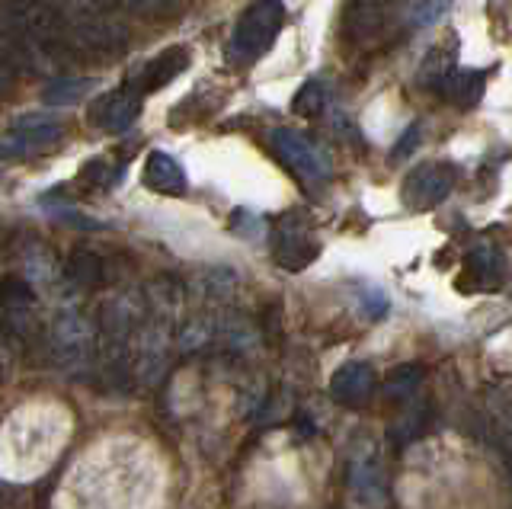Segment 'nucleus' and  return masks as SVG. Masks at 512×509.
<instances>
[{
    "label": "nucleus",
    "mask_w": 512,
    "mask_h": 509,
    "mask_svg": "<svg viewBox=\"0 0 512 509\" xmlns=\"http://www.w3.org/2000/svg\"><path fill=\"white\" fill-rule=\"evenodd\" d=\"M282 23H285V7L279 0H256L234 29V42H231L234 58L253 61L266 55L269 45L276 42Z\"/></svg>",
    "instance_id": "f257e3e1"
},
{
    "label": "nucleus",
    "mask_w": 512,
    "mask_h": 509,
    "mask_svg": "<svg viewBox=\"0 0 512 509\" xmlns=\"http://www.w3.org/2000/svg\"><path fill=\"white\" fill-rule=\"evenodd\" d=\"M455 180H458V170L445 161H429V164H420L416 167L407 183H404V202L416 212H426V209H436L439 202L448 199V193L455 189Z\"/></svg>",
    "instance_id": "f03ea898"
},
{
    "label": "nucleus",
    "mask_w": 512,
    "mask_h": 509,
    "mask_svg": "<svg viewBox=\"0 0 512 509\" xmlns=\"http://www.w3.org/2000/svg\"><path fill=\"white\" fill-rule=\"evenodd\" d=\"M272 148L282 157L285 167H292L301 180L308 183H320L330 177V161L324 157V151H317L308 138L292 129H276L272 132Z\"/></svg>",
    "instance_id": "7ed1b4c3"
},
{
    "label": "nucleus",
    "mask_w": 512,
    "mask_h": 509,
    "mask_svg": "<svg viewBox=\"0 0 512 509\" xmlns=\"http://www.w3.org/2000/svg\"><path fill=\"white\" fill-rule=\"evenodd\" d=\"M93 346H96V333L93 327L84 321V317L61 314L55 327H52V353L61 365L68 369H84L93 359Z\"/></svg>",
    "instance_id": "20e7f679"
},
{
    "label": "nucleus",
    "mask_w": 512,
    "mask_h": 509,
    "mask_svg": "<svg viewBox=\"0 0 512 509\" xmlns=\"http://www.w3.org/2000/svg\"><path fill=\"white\" fill-rule=\"evenodd\" d=\"M272 253H276V263L292 269V273H298V269L311 266L317 260L320 253V244L311 237V231L301 225V221L295 218H285L282 225L276 228V234H272Z\"/></svg>",
    "instance_id": "39448f33"
},
{
    "label": "nucleus",
    "mask_w": 512,
    "mask_h": 509,
    "mask_svg": "<svg viewBox=\"0 0 512 509\" xmlns=\"http://www.w3.org/2000/svg\"><path fill=\"white\" fill-rule=\"evenodd\" d=\"M378 388L375 369L368 362H346L330 378V397L343 407H362L372 401Z\"/></svg>",
    "instance_id": "423d86ee"
},
{
    "label": "nucleus",
    "mask_w": 512,
    "mask_h": 509,
    "mask_svg": "<svg viewBox=\"0 0 512 509\" xmlns=\"http://www.w3.org/2000/svg\"><path fill=\"white\" fill-rule=\"evenodd\" d=\"M61 138V125L52 119H26L0 141V157H16V154H32L39 148H48L52 141Z\"/></svg>",
    "instance_id": "0eeeda50"
},
{
    "label": "nucleus",
    "mask_w": 512,
    "mask_h": 509,
    "mask_svg": "<svg viewBox=\"0 0 512 509\" xmlns=\"http://www.w3.org/2000/svg\"><path fill=\"white\" fill-rule=\"evenodd\" d=\"M349 487H352V497H356L359 506H365V509L384 506V500H388V484H384L381 461L375 455L359 458L349 471Z\"/></svg>",
    "instance_id": "6e6552de"
},
{
    "label": "nucleus",
    "mask_w": 512,
    "mask_h": 509,
    "mask_svg": "<svg viewBox=\"0 0 512 509\" xmlns=\"http://www.w3.org/2000/svg\"><path fill=\"white\" fill-rule=\"evenodd\" d=\"M144 186H151L154 193L164 196H180L186 189V170L167 151H154L148 154V164H144Z\"/></svg>",
    "instance_id": "1a4fd4ad"
},
{
    "label": "nucleus",
    "mask_w": 512,
    "mask_h": 509,
    "mask_svg": "<svg viewBox=\"0 0 512 509\" xmlns=\"http://www.w3.org/2000/svg\"><path fill=\"white\" fill-rule=\"evenodd\" d=\"M138 109H141V100L135 93L119 90V93H112V97H106L100 109H93V122H100L109 132H122L138 119Z\"/></svg>",
    "instance_id": "9d476101"
},
{
    "label": "nucleus",
    "mask_w": 512,
    "mask_h": 509,
    "mask_svg": "<svg viewBox=\"0 0 512 509\" xmlns=\"http://www.w3.org/2000/svg\"><path fill=\"white\" fill-rule=\"evenodd\" d=\"M464 269H468V276L477 282V285H487V289H496V285L503 282L506 276V260L503 253L484 244V247H474L468 253V260H464Z\"/></svg>",
    "instance_id": "9b49d317"
},
{
    "label": "nucleus",
    "mask_w": 512,
    "mask_h": 509,
    "mask_svg": "<svg viewBox=\"0 0 512 509\" xmlns=\"http://www.w3.org/2000/svg\"><path fill=\"white\" fill-rule=\"evenodd\" d=\"M458 71V49H455V39L452 45H436V49L429 52V58L423 61L420 68V81L436 90V93H445L448 81H452V74Z\"/></svg>",
    "instance_id": "f8f14e48"
},
{
    "label": "nucleus",
    "mask_w": 512,
    "mask_h": 509,
    "mask_svg": "<svg viewBox=\"0 0 512 509\" xmlns=\"http://www.w3.org/2000/svg\"><path fill=\"white\" fill-rule=\"evenodd\" d=\"M484 90H487V74L477 71V68H458L448 81L442 97L452 100L458 109H474L480 100H484Z\"/></svg>",
    "instance_id": "ddd939ff"
},
{
    "label": "nucleus",
    "mask_w": 512,
    "mask_h": 509,
    "mask_svg": "<svg viewBox=\"0 0 512 509\" xmlns=\"http://www.w3.org/2000/svg\"><path fill=\"white\" fill-rule=\"evenodd\" d=\"M420 385H423V369L407 362V365H397V369L388 372V378H384V394L400 404V401H410Z\"/></svg>",
    "instance_id": "4468645a"
},
{
    "label": "nucleus",
    "mask_w": 512,
    "mask_h": 509,
    "mask_svg": "<svg viewBox=\"0 0 512 509\" xmlns=\"http://www.w3.org/2000/svg\"><path fill=\"white\" fill-rule=\"evenodd\" d=\"M426 423H429V407H416V410L404 413V417H400V420L394 423V429H391L394 445H407V442H413V439H420V436H423V429H426Z\"/></svg>",
    "instance_id": "2eb2a0df"
},
{
    "label": "nucleus",
    "mask_w": 512,
    "mask_h": 509,
    "mask_svg": "<svg viewBox=\"0 0 512 509\" xmlns=\"http://www.w3.org/2000/svg\"><path fill=\"white\" fill-rule=\"evenodd\" d=\"M100 279H103V269H100V260H96V257L80 253V257H74L68 263V282L77 285V289H93Z\"/></svg>",
    "instance_id": "dca6fc26"
},
{
    "label": "nucleus",
    "mask_w": 512,
    "mask_h": 509,
    "mask_svg": "<svg viewBox=\"0 0 512 509\" xmlns=\"http://www.w3.org/2000/svg\"><path fill=\"white\" fill-rule=\"evenodd\" d=\"M452 10V0H413L410 7V23L416 29H429L439 20H445V13Z\"/></svg>",
    "instance_id": "f3484780"
},
{
    "label": "nucleus",
    "mask_w": 512,
    "mask_h": 509,
    "mask_svg": "<svg viewBox=\"0 0 512 509\" xmlns=\"http://www.w3.org/2000/svg\"><path fill=\"white\" fill-rule=\"evenodd\" d=\"M324 106H327V90L320 81H308L301 90H298V97H295V113L298 116H320L324 113Z\"/></svg>",
    "instance_id": "a211bd4d"
},
{
    "label": "nucleus",
    "mask_w": 512,
    "mask_h": 509,
    "mask_svg": "<svg viewBox=\"0 0 512 509\" xmlns=\"http://www.w3.org/2000/svg\"><path fill=\"white\" fill-rule=\"evenodd\" d=\"M90 90H93L90 81H55L45 90V100L48 103H77V100H84Z\"/></svg>",
    "instance_id": "6ab92c4d"
},
{
    "label": "nucleus",
    "mask_w": 512,
    "mask_h": 509,
    "mask_svg": "<svg viewBox=\"0 0 512 509\" xmlns=\"http://www.w3.org/2000/svg\"><path fill=\"white\" fill-rule=\"evenodd\" d=\"M362 301H365V311L372 317L388 314V298H384V292L375 289V285H362Z\"/></svg>",
    "instance_id": "aec40b11"
},
{
    "label": "nucleus",
    "mask_w": 512,
    "mask_h": 509,
    "mask_svg": "<svg viewBox=\"0 0 512 509\" xmlns=\"http://www.w3.org/2000/svg\"><path fill=\"white\" fill-rule=\"evenodd\" d=\"M496 417L503 423V436L512 439V394H496Z\"/></svg>",
    "instance_id": "412c9836"
},
{
    "label": "nucleus",
    "mask_w": 512,
    "mask_h": 509,
    "mask_svg": "<svg viewBox=\"0 0 512 509\" xmlns=\"http://www.w3.org/2000/svg\"><path fill=\"white\" fill-rule=\"evenodd\" d=\"M416 145H420V125H410L407 135L397 141V148H394V161H400V157H407Z\"/></svg>",
    "instance_id": "4be33fe9"
}]
</instances>
